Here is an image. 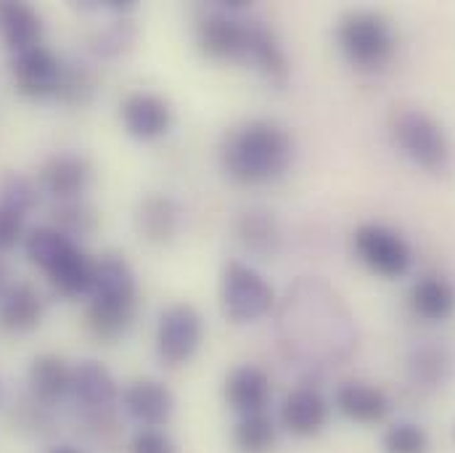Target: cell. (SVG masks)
Masks as SVG:
<instances>
[{
    "instance_id": "cell-1",
    "label": "cell",
    "mask_w": 455,
    "mask_h": 453,
    "mask_svg": "<svg viewBox=\"0 0 455 453\" xmlns=\"http://www.w3.org/2000/svg\"><path fill=\"white\" fill-rule=\"evenodd\" d=\"M294 159L291 135L270 119H249L228 130L220 143V162L228 178L238 183H267L281 178Z\"/></svg>"
},
{
    "instance_id": "cell-2",
    "label": "cell",
    "mask_w": 455,
    "mask_h": 453,
    "mask_svg": "<svg viewBox=\"0 0 455 453\" xmlns=\"http://www.w3.org/2000/svg\"><path fill=\"white\" fill-rule=\"evenodd\" d=\"M337 37L347 61L363 72L384 69L397 51L392 24L376 11H347L339 19Z\"/></svg>"
},
{
    "instance_id": "cell-3",
    "label": "cell",
    "mask_w": 455,
    "mask_h": 453,
    "mask_svg": "<svg viewBox=\"0 0 455 453\" xmlns=\"http://www.w3.org/2000/svg\"><path fill=\"white\" fill-rule=\"evenodd\" d=\"M389 130L403 154L429 173H443L451 165V138L445 127L424 109L395 107Z\"/></svg>"
},
{
    "instance_id": "cell-4",
    "label": "cell",
    "mask_w": 455,
    "mask_h": 453,
    "mask_svg": "<svg viewBox=\"0 0 455 453\" xmlns=\"http://www.w3.org/2000/svg\"><path fill=\"white\" fill-rule=\"evenodd\" d=\"M220 305L228 321L254 324L275 308V289L257 268L228 260L220 273Z\"/></svg>"
},
{
    "instance_id": "cell-5",
    "label": "cell",
    "mask_w": 455,
    "mask_h": 453,
    "mask_svg": "<svg viewBox=\"0 0 455 453\" xmlns=\"http://www.w3.org/2000/svg\"><path fill=\"white\" fill-rule=\"evenodd\" d=\"M235 8L243 3H215L196 24V43L204 56L215 61H243L246 56V37L249 21L233 16Z\"/></svg>"
},
{
    "instance_id": "cell-6",
    "label": "cell",
    "mask_w": 455,
    "mask_h": 453,
    "mask_svg": "<svg viewBox=\"0 0 455 453\" xmlns=\"http://www.w3.org/2000/svg\"><path fill=\"white\" fill-rule=\"evenodd\" d=\"M204 342V319L191 303L170 305L156 324V352L167 366L188 363Z\"/></svg>"
},
{
    "instance_id": "cell-7",
    "label": "cell",
    "mask_w": 455,
    "mask_h": 453,
    "mask_svg": "<svg viewBox=\"0 0 455 453\" xmlns=\"http://www.w3.org/2000/svg\"><path fill=\"white\" fill-rule=\"evenodd\" d=\"M357 257L379 276L384 279H400L408 273L413 263L411 244L392 228L379 223H365L352 236Z\"/></svg>"
},
{
    "instance_id": "cell-8",
    "label": "cell",
    "mask_w": 455,
    "mask_h": 453,
    "mask_svg": "<svg viewBox=\"0 0 455 453\" xmlns=\"http://www.w3.org/2000/svg\"><path fill=\"white\" fill-rule=\"evenodd\" d=\"M61 67L64 61H59V56L45 48V45H35L27 48L21 53H13L11 59V77L16 91L24 99H56L59 91V80H61Z\"/></svg>"
},
{
    "instance_id": "cell-9",
    "label": "cell",
    "mask_w": 455,
    "mask_h": 453,
    "mask_svg": "<svg viewBox=\"0 0 455 453\" xmlns=\"http://www.w3.org/2000/svg\"><path fill=\"white\" fill-rule=\"evenodd\" d=\"M91 181H93L91 162L83 154H75V151H56L37 170L40 191L51 194L56 202L83 199Z\"/></svg>"
},
{
    "instance_id": "cell-10",
    "label": "cell",
    "mask_w": 455,
    "mask_h": 453,
    "mask_svg": "<svg viewBox=\"0 0 455 453\" xmlns=\"http://www.w3.org/2000/svg\"><path fill=\"white\" fill-rule=\"evenodd\" d=\"M122 409L138 427H164L175 414V392L151 376L135 379L122 390Z\"/></svg>"
},
{
    "instance_id": "cell-11",
    "label": "cell",
    "mask_w": 455,
    "mask_h": 453,
    "mask_svg": "<svg viewBox=\"0 0 455 453\" xmlns=\"http://www.w3.org/2000/svg\"><path fill=\"white\" fill-rule=\"evenodd\" d=\"M329 419H331V406L323 398V392L313 384H302L291 390L278 414L281 427L302 441L318 438L329 427Z\"/></svg>"
},
{
    "instance_id": "cell-12",
    "label": "cell",
    "mask_w": 455,
    "mask_h": 453,
    "mask_svg": "<svg viewBox=\"0 0 455 453\" xmlns=\"http://www.w3.org/2000/svg\"><path fill=\"white\" fill-rule=\"evenodd\" d=\"M122 127L135 141H156L172 127V107L151 91H132L119 107Z\"/></svg>"
},
{
    "instance_id": "cell-13",
    "label": "cell",
    "mask_w": 455,
    "mask_h": 453,
    "mask_svg": "<svg viewBox=\"0 0 455 453\" xmlns=\"http://www.w3.org/2000/svg\"><path fill=\"white\" fill-rule=\"evenodd\" d=\"M223 398L235 417L267 411L270 398H273V384H270L267 371L254 363H241L230 368L223 382Z\"/></svg>"
},
{
    "instance_id": "cell-14",
    "label": "cell",
    "mask_w": 455,
    "mask_h": 453,
    "mask_svg": "<svg viewBox=\"0 0 455 453\" xmlns=\"http://www.w3.org/2000/svg\"><path fill=\"white\" fill-rule=\"evenodd\" d=\"M243 61L254 64V69L275 88H283L289 83V75H291L289 56H286L278 35L262 21H249V37H246Z\"/></svg>"
},
{
    "instance_id": "cell-15",
    "label": "cell",
    "mask_w": 455,
    "mask_h": 453,
    "mask_svg": "<svg viewBox=\"0 0 455 453\" xmlns=\"http://www.w3.org/2000/svg\"><path fill=\"white\" fill-rule=\"evenodd\" d=\"M132 226L135 233L156 247L170 244L178 231H180V207L172 197L164 194H146L138 205H135V215H132Z\"/></svg>"
},
{
    "instance_id": "cell-16",
    "label": "cell",
    "mask_w": 455,
    "mask_h": 453,
    "mask_svg": "<svg viewBox=\"0 0 455 453\" xmlns=\"http://www.w3.org/2000/svg\"><path fill=\"white\" fill-rule=\"evenodd\" d=\"M91 300L101 303H122V305H138V281L135 271L127 263L124 255L107 252L96 260V279Z\"/></svg>"
},
{
    "instance_id": "cell-17",
    "label": "cell",
    "mask_w": 455,
    "mask_h": 453,
    "mask_svg": "<svg viewBox=\"0 0 455 453\" xmlns=\"http://www.w3.org/2000/svg\"><path fill=\"white\" fill-rule=\"evenodd\" d=\"M72 379H75V368L56 352L37 355L27 371L29 395L45 406H56L59 400L72 395Z\"/></svg>"
},
{
    "instance_id": "cell-18",
    "label": "cell",
    "mask_w": 455,
    "mask_h": 453,
    "mask_svg": "<svg viewBox=\"0 0 455 453\" xmlns=\"http://www.w3.org/2000/svg\"><path fill=\"white\" fill-rule=\"evenodd\" d=\"M72 395L85 411H101L112 409L114 400L122 395L114 374L101 360H80L75 366V379H72Z\"/></svg>"
},
{
    "instance_id": "cell-19",
    "label": "cell",
    "mask_w": 455,
    "mask_h": 453,
    "mask_svg": "<svg viewBox=\"0 0 455 453\" xmlns=\"http://www.w3.org/2000/svg\"><path fill=\"white\" fill-rule=\"evenodd\" d=\"M43 29L45 27L37 8L21 0H0V40L13 53L43 45Z\"/></svg>"
},
{
    "instance_id": "cell-20",
    "label": "cell",
    "mask_w": 455,
    "mask_h": 453,
    "mask_svg": "<svg viewBox=\"0 0 455 453\" xmlns=\"http://www.w3.org/2000/svg\"><path fill=\"white\" fill-rule=\"evenodd\" d=\"M334 403L341 417L355 425H379L389 414V398L381 387L368 382H344L337 387Z\"/></svg>"
},
{
    "instance_id": "cell-21",
    "label": "cell",
    "mask_w": 455,
    "mask_h": 453,
    "mask_svg": "<svg viewBox=\"0 0 455 453\" xmlns=\"http://www.w3.org/2000/svg\"><path fill=\"white\" fill-rule=\"evenodd\" d=\"M43 295L29 281H16L0 297V324L13 335H27L40 327Z\"/></svg>"
},
{
    "instance_id": "cell-22",
    "label": "cell",
    "mask_w": 455,
    "mask_h": 453,
    "mask_svg": "<svg viewBox=\"0 0 455 453\" xmlns=\"http://www.w3.org/2000/svg\"><path fill=\"white\" fill-rule=\"evenodd\" d=\"M235 236H238L241 247L249 255L259 257V260H270L281 249V228H278V221H275V215L270 210H262V207L243 210L235 218Z\"/></svg>"
},
{
    "instance_id": "cell-23",
    "label": "cell",
    "mask_w": 455,
    "mask_h": 453,
    "mask_svg": "<svg viewBox=\"0 0 455 453\" xmlns=\"http://www.w3.org/2000/svg\"><path fill=\"white\" fill-rule=\"evenodd\" d=\"M93 279H96V260L85 255L80 247H75L51 273L48 281L51 287L64 295V297H83L93 292Z\"/></svg>"
},
{
    "instance_id": "cell-24",
    "label": "cell",
    "mask_w": 455,
    "mask_h": 453,
    "mask_svg": "<svg viewBox=\"0 0 455 453\" xmlns=\"http://www.w3.org/2000/svg\"><path fill=\"white\" fill-rule=\"evenodd\" d=\"M411 305L427 321H445L455 311L453 284L443 276H424L411 289Z\"/></svg>"
},
{
    "instance_id": "cell-25",
    "label": "cell",
    "mask_w": 455,
    "mask_h": 453,
    "mask_svg": "<svg viewBox=\"0 0 455 453\" xmlns=\"http://www.w3.org/2000/svg\"><path fill=\"white\" fill-rule=\"evenodd\" d=\"M408 371H411V379L416 382V387H443L453 374V358L443 344L424 342V344L413 347Z\"/></svg>"
},
{
    "instance_id": "cell-26",
    "label": "cell",
    "mask_w": 455,
    "mask_h": 453,
    "mask_svg": "<svg viewBox=\"0 0 455 453\" xmlns=\"http://www.w3.org/2000/svg\"><path fill=\"white\" fill-rule=\"evenodd\" d=\"M77 244L72 239H67L61 231L53 226H37L29 228L24 236V252L29 257L32 265H37L45 276L75 249Z\"/></svg>"
},
{
    "instance_id": "cell-27",
    "label": "cell",
    "mask_w": 455,
    "mask_h": 453,
    "mask_svg": "<svg viewBox=\"0 0 455 453\" xmlns=\"http://www.w3.org/2000/svg\"><path fill=\"white\" fill-rule=\"evenodd\" d=\"M235 453H273L278 441V425L267 411L238 417L230 433Z\"/></svg>"
},
{
    "instance_id": "cell-28",
    "label": "cell",
    "mask_w": 455,
    "mask_h": 453,
    "mask_svg": "<svg viewBox=\"0 0 455 453\" xmlns=\"http://www.w3.org/2000/svg\"><path fill=\"white\" fill-rule=\"evenodd\" d=\"M135 308H138V305H122V303L91 300L88 313H85L88 329H91L99 340H119V337L130 329V324H132V319H135Z\"/></svg>"
},
{
    "instance_id": "cell-29",
    "label": "cell",
    "mask_w": 455,
    "mask_h": 453,
    "mask_svg": "<svg viewBox=\"0 0 455 453\" xmlns=\"http://www.w3.org/2000/svg\"><path fill=\"white\" fill-rule=\"evenodd\" d=\"M99 93L96 72L83 61H69L61 67V80L56 99L67 107H88Z\"/></svg>"
},
{
    "instance_id": "cell-30",
    "label": "cell",
    "mask_w": 455,
    "mask_h": 453,
    "mask_svg": "<svg viewBox=\"0 0 455 453\" xmlns=\"http://www.w3.org/2000/svg\"><path fill=\"white\" fill-rule=\"evenodd\" d=\"M51 226L77 244V239H88L99 228V213L85 199H69L51 210Z\"/></svg>"
},
{
    "instance_id": "cell-31",
    "label": "cell",
    "mask_w": 455,
    "mask_h": 453,
    "mask_svg": "<svg viewBox=\"0 0 455 453\" xmlns=\"http://www.w3.org/2000/svg\"><path fill=\"white\" fill-rule=\"evenodd\" d=\"M40 205V186L24 173L3 170L0 173V207L13 210L19 215L32 213Z\"/></svg>"
},
{
    "instance_id": "cell-32",
    "label": "cell",
    "mask_w": 455,
    "mask_h": 453,
    "mask_svg": "<svg viewBox=\"0 0 455 453\" xmlns=\"http://www.w3.org/2000/svg\"><path fill=\"white\" fill-rule=\"evenodd\" d=\"M135 37H138V29L135 24L130 21V16H116L109 27L99 29L93 37H91V51L99 56V59H119L124 56L132 45H135Z\"/></svg>"
},
{
    "instance_id": "cell-33",
    "label": "cell",
    "mask_w": 455,
    "mask_h": 453,
    "mask_svg": "<svg viewBox=\"0 0 455 453\" xmlns=\"http://www.w3.org/2000/svg\"><path fill=\"white\" fill-rule=\"evenodd\" d=\"M432 441L427 430L416 422H395L381 435L384 453H429Z\"/></svg>"
},
{
    "instance_id": "cell-34",
    "label": "cell",
    "mask_w": 455,
    "mask_h": 453,
    "mask_svg": "<svg viewBox=\"0 0 455 453\" xmlns=\"http://www.w3.org/2000/svg\"><path fill=\"white\" fill-rule=\"evenodd\" d=\"M13 417H16V430L19 433H27V435H45L51 433V406L40 403L37 398L27 395L16 409H13Z\"/></svg>"
},
{
    "instance_id": "cell-35",
    "label": "cell",
    "mask_w": 455,
    "mask_h": 453,
    "mask_svg": "<svg viewBox=\"0 0 455 453\" xmlns=\"http://www.w3.org/2000/svg\"><path fill=\"white\" fill-rule=\"evenodd\" d=\"M130 453H178V443L164 427H140L130 438Z\"/></svg>"
},
{
    "instance_id": "cell-36",
    "label": "cell",
    "mask_w": 455,
    "mask_h": 453,
    "mask_svg": "<svg viewBox=\"0 0 455 453\" xmlns=\"http://www.w3.org/2000/svg\"><path fill=\"white\" fill-rule=\"evenodd\" d=\"M27 231H24V215L0 207V255L13 249L19 241H24Z\"/></svg>"
},
{
    "instance_id": "cell-37",
    "label": "cell",
    "mask_w": 455,
    "mask_h": 453,
    "mask_svg": "<svg viewBox=\"0 0 455 453\" xmlns=\"http://www.w3.org/2000/svg\"><path fill=\"white\" fill-rule=\"evenodd\" d=\"M8 287H11V284H8V263H5L3 255H0V297L5 295Z\"/></svg>"
},
{
    "instance_id": "cell-38",
    "label": "cell",
    "mask_w": 455,
    "mask_h": 453,
    "mask_svg": "<svg viewBox=\"0 0 455 453\" xmlns=\"http://www.w3.org/2000/svg\"><path fill=\"white\" fill-rule=\"evenodd\" d=\"M48 453H85V451H83V449H77V446L61 443V446H53V449H48Z\"/></svg>"
},
{
    "instance_id": "cell-39",
    "label": "cell",
    "mask_w": 455,
    "mask_h": 453,
    "mask_svg": "<svg viewBox=\"0 0 455 453\" xmlns=\"http://www.w3.org/2000/svg\"><path fill=\"white\" fill-rule=\"evenodd\" d=\"M0 398H3V384H0Z\"/></svg>"
},
{
    "instance_id": "cell-40",
    "label": "cell",
    "mask_w": 455,
    "mask_h": 453,
    "mask_svg": "<svg viewBox=\"0 0 455 453\" xmlns=\"http://www.w3.org/2000/svg\"><path fill=\"white\" fill-rule=\"evenodd\" d=\"M453 441H455V427H453Z\"/></svg>"
}]
</instances>
